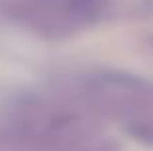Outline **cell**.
I'll list each match as a JSON object with an SVG mask.
<instances>
[{"instance_id": "6da1fadb", "label": "cell", "mask_w": 153, "mask_h": 151, "mask_svg": "<svg viewBox=\"0 0 153 151\" xmlns=\"http://www.w3.org/2000/svg\"><path fill=\"white\" fill-rule=\"evenodd\" d=\"M83 101L118 118L138 140L153 144V85L128 74H101L83 83Z\"/></svg>"}, {"instance_id": "7a4b0ae2", "label": "cell", "mask_w": 153, "mask_h": 151, "mask_svg": "<svg viewBox=\"0 0 153 151\" xmlns=\"http://www.w3.org/2000/svg\"><path fill=\"white\" fill-rule=\"evenodd\" d=\"M105 0H16L14 14L47 33L91 23L103 10Z\"/></svg>"}]
</instances>
